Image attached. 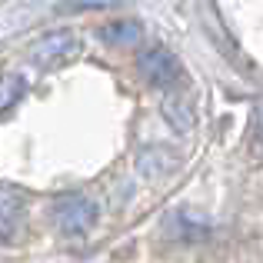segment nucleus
<instances>
[{
    "mask_svg": "<svg viewBox=\"0 0 263 263\" xmlns=\"http://www.w3.org/2000/svg\"><path fill=\"white\" fill-rule=\"evenodd\" d=\"M97 203L84 193H60L50 203V220L60 233L67 237H84L90 227L97 223Z\"/></svg>",
    "mask_w": 263,
    "mask_h": 263,
    "instance_id": "f257e3e1",
    "label": "nucleus"
},
{
    "mask_svg": "<svg viewBox=\"0 0 263 263\" xmlns=\"http://www.w3.org/2000/svg\"><path fill=\"white\" fill-rule=\"evenodd\" d=\"M80 53V40L73 30H50L30 44V60L40 70H57Z\"/></svg>",
    "mask_w": 263,
    "mask_h": 263,
    "instance_id": "f03ea898",
    "label": "nucleus"
},
{
    "mask_svg": "<svg viewBox=\"0 0 263 263\" xmlns=\"http://www.w3.org/2000/svg\"><path fill=\"white\" fill-rule=\"evenodd\" d=\"M137 67H140L143 80L154 84V87H174L177 80L183 77L180 60L167 50V47H150V50H143L140 60H137Z\"/></svg>",
    "mask_w": 263,
    "mask_h": 263,
    "instance_id": "7ed1b4c3",
    "label": "nucleus"
},
{
    "mask_svg": "<svg viewBox=\"0 0 263 263\" xmlns=\"http://www.w3.org/2000/svg\"><path fill=\"white\" fill-rule=\"evenodd\" d=\"M24 220V193L10 183H0V243H10Z\"/></svg>",
    "mask_w": 263,
    "mask_h": 263,
    "instance_id": "20e7f679",
    "label": "nucleus"
},
{
    "mask_svg": "<svg viewBox=\"0 0 263 263\" xmlns=\"http://www.w3.org/2000/svg\"><path fill=\"white\" fill-rule=\"evenodd\" d=\"M143 37V27L137 20H117V24H107L100 27V40L110 47H130Z\"/></svg>",
    "mask_w": 263,
    "mask_h": 263,
    "instance_id": "39448f33",
    "label": "nucleus"
},
{
    "mask_svg": "<svg viewBox=\"0 0 263 263\" xmlns=\"http://www.w3.org/2000/svg\"><path fill=\"white\" fill-rule=\"evenodd\" d=\"M24 93H27V80L24 77H17V73L0 77V114H4V110H10Z\"/></svg>",
    "mask_w": 263,
    "mask_h": 263,
    "instance_id": "423d86ee",
    "label": "nucleus"
}]
</instances>
